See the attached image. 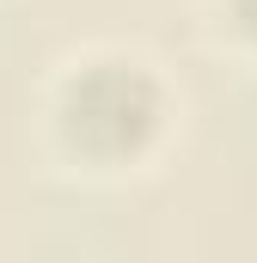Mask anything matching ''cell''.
Returning a JSON list of instances; mask_svg holds the SVG:
<instances>
[{
    "mask_svg": "<svg viewBox=\"0 0 257 263\" xmlns=\"http://www.w3.org/2000/svg\"><path fill=\"white\" fill-rule=\"evenodd\" d=\"M43 153L80 184L153 178L184 129V92L135 43H80L37 92Z\"/></svg>",
    "mask_w": 257,
    "mask_h": 263,
    "instance_id": "6da1fadb",
    "label": "cell"
},
{
    "mask_svg": "<svg viewBox=\"0 0 257 263\" xmlns=\"http://www.w3.org/2000/svg\"><path fill=\"white\" fill-rule=\"evenodd\" d=\"M202 37L221 55L257 67V0H202Z\"/></svg>",
    "mask_w": 257,
    "mask_h": 263,
    "instance_id": "7a4b0ae2",
    "label": "cell"
}]
</instances>
